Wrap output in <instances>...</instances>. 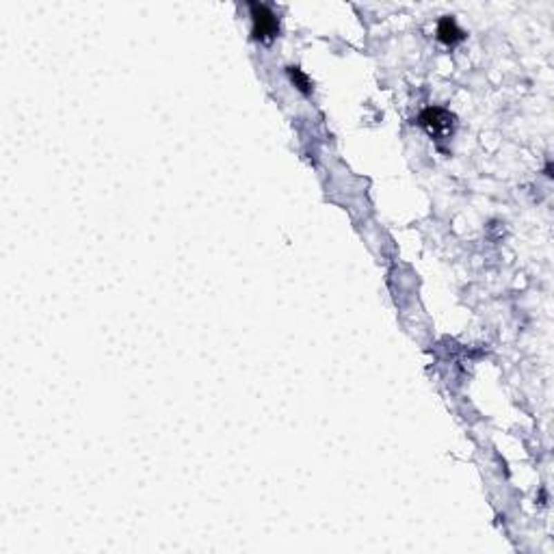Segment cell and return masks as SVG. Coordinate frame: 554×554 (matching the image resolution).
I'll use <instances>...</instances> for the list:
<instances>
[{
	"label": "cell",
	"mask_w": 554,
	"mask_h": 554,
	"mask_svg": "<svg viewBox=\"0 0 554 554\" xmlns=\"http://www.w3.org/2000/svg\"><path fill=\"white\" fill-rule=\"evenodd\" d=\"M249 11H251V18H254V37L260 41L273 39L277 35V30H280L275 13L267 5H260V3H251Z\"/></svg>",
	"instance_id": "obj_1"
},
{
	"label": "cell",
	"mask_w": 554,
	"mask_h": 554,
	"mask_svg": "<svg viewBox=\"0 0 554 554\" xmlns=\"http://www.w3.org/2000/svg\"><path fill=\"white\" fill-rule=\"evenodd\" d=\"M420 124L425 126L431 135H439V133H446V130L452 126V115L444 108H427L425 113L420 115Z\"/></svg>",
	"instance_id": "obj_2"
},
{
	"label": "cell",
	"mask_w": 554,
	"mask_h": 554,
	"mask_svg": "<svg viewBox=\"0 0 554 554\" xmlns=\"http://www.w3.org/2000/svg\"><path fill=\"white\" fill-rule=\"evenodd\" d=\"M437 37L442 39L444 44L452 46V44H457V41L464 39V30L457 26V22H455L450 15H446V18H442V20H439V24H437Z\"/></svg>",
	"instance_id": "obj_3"
},
{
	"label": "cell",
	"mask_w": 554,
	"mask_h": 554,
	"mask_svg": "<svg viewBox=\"0 0 554 554\" xmlns=\"http://www.w3.org/2000/svg\"><path fill=\"white\" fill-rule=\"evenodd\" d=\"M288 72H290L292 80H295V85H297L303 93H307V91H309V80H307V76H305L299 68H288Z\"/></svg>",
	"instance_id": "obj_4"
}]
</instances>
